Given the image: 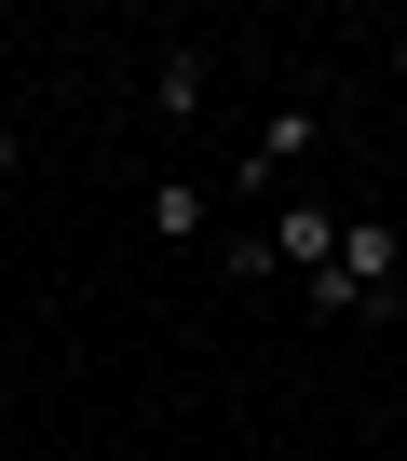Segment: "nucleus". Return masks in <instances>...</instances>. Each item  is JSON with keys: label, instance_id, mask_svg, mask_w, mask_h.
<instances>
[{"label": "nucleus", "instance_id": "nucleus-2", "mask_svg": "<svg viewBox=\"0 0 407 461\" xmlns=\"http://www.w3.org/2000/svg\"><path fill=\"white\" fill-rule=\"evenodd\" d=\"M149 230H163V245H218V203H204L190 176H163L149 190Z\"/></svg>", "mask_w": 407, "mask_h": 461}, {"label": "nucleus", "instance_id": "nucleus-4", "mask_svg": "<svg viewBox=\"0 0 407 461\" xmlns=\"http://www.w3.org/2000/svg\"><path fill=\"white\" fill-rule=\"evenodd\" d=\"M285 149H312V109H272V122H258V149H245V190H272V176H285Z\"/></svg>", "mask_w": 407, "mask_h": 461}, {"label": "nucleus", "instance_id": "nucleus-5", "mask_svg": "<svg viewBox=\"0 0 407 461\" xmlns=\"http://www.w3.org/2000/svg\"><path fill=\"white\" fill-rule=\"evenodd\" d=\"M14 163H28V136H14V122H0V176H14Z\"/></svg>", "mask_w": 407, "mask_h": 461}, {"label": "nucleus", "instance_id": "nucleus-1", "mask_svg": "<svg viewBox=\"0 0 407 461\" xmlns=\"http://www.w3.org/2000/svg\"><path fill=\"white\" fill-rule=\"evenodd\" d=\"M326 258H339V203H312V190H299V203L272 217V272H326Z\"/></svg>", "mask_w": 407, "mask_h": 461}, {"label": "nucleus", "instance_id": "nucleus-3", "mask_svg": "<svg viewBox=\"0 0 407 461\" xmlns=\"http://www.w3.org/2000/svg\"><path fill=\"white\" fill-rule=\"evenodd\" d=\"M204 95H218V55H163V68H149V109H163V122H190Z\"/></svg>", "mask_w": 407, "mask_h": 461}]
</instances>
